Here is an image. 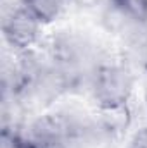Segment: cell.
Here are the masks:
<instances>
[{
  "label": "cell",
  "instance_id": "6da1fadb",
  "mask_svg": "<svg viewBox=\"0 0 147 148\" xmlns=\"http://www.w3.org/2000/svg\"><path fill=\"white\" fill-rule=\"evenodd\" d=\"M132 90H133V81L125 67L107 64L97 69L94 79V93L99 105L128 103Z\"/></svg>",
  "mask_w": 147,
  "mask_h": 148
},
{
  "label": "cell",
  "instance_id": "7a4b0ae2",
  "mask_svg": "<svg viewBox=\"0 0 147 148\" xmlns=\"http://www.w3.org/2000/svg\"><path fill=\"white\" fill-rule=\"evenodd\" d=\"M42 23L33 17L23 5L12 10L3 19V38L17 52H28L40 38Z\"/></svg>",
  "mask_w": 147,
  "mask_h": 148
},
{
  "label": "cell",
  "instance_id": "3957f363",
  "mask_svg": "<svg viewBox=\"0 0 147 148\" xmlns=\"http://www.w3.org/2000/svg\"><path fill=\"white\" fill-rule=\"evenodd\" d=\"M31 134L37 143H49V141H66L73 134L71 122L61 114H47L38 117L31 126Z\"/></svg>",
  "mask_w": 147,
  "mask_h": 148
},
{
  "label": "cell",
  "instance_id": "277c9868",
  "mask_svg": "<svg viewBox=\"0 0 147 148\" xmlns=\"http://www.w3.org/2000/svg\"><path fill=\"white\" fill-rule=\"evenodd\" d=\"M133 121V114L128 103H114V105H99V126L104 133L111 136L125 134Z\"/></svg>",
  "mask_w": 147,
  "mask_h": 148
},
{
  "label": "cell",
  "instance_id": "5b68a950",
  "mask_svg": "<svg viewBox=\"0 0 147 148\" xmlns=\"http://www.w3.org/2000/svg\"><path fill=\"white\" fill-rule=\"evenodd\" d=\"M66 2L68 0H21V5L42 24H49L59 17Z\"/></svg>",
  "mask_w": 147,
  "mask_h": 148
},
{
  "label": "cell",
  "instance_id": "8992f818",
  "mask_svg": "<svg viewBox=\"0 0 147 148\" xmlns=\"http://www.w3.org/2000/svg\"><path fill=\"white\" fill-rule=\"evenodd\" d=\"M111 7L125 19L137 23L147 21V0H109Z\"/></svg>",
  "mask_w": 147,
  "mask_h": 148
},
{
  "label": "cell",
  "instance_id": "52a82bcc",
  "mask_svg": "<svg viewBox=\"0 0 147 148\" xmlns=\"http://www.w3.org/2000/svg\"><path fill=\"white\" fill-rule=\"evenodd\" d=\"M128 148H147V126H142L130 138Z\"/></svg>",
  "mask_w": 147,
  "mask_h": 148
},
{
  "label": "cell",
  "instance_id": "ba28073f",
  "mask_svg": "<svg viewBox=\"0 0 147 148\" xmlns=\"http://www.w3.org/2000/svg\"><path fill=\"white\" fill-rule=\"evenodd\" d=\"M38 148H69L66 141H49V143H37Z\"/></svg>",
  "mask_w": 147,
  "mask_h": 148
},
{
  "label": "cell",
  "instance_id": "9c48e42d",
  "mask_svg": "<svg viewBox=\"0 0 147 148\" xmlns=\"http://www.w3.org/2000/svg\"><path fill=\"white\" fill-rule=\"evenodd\" d=\"M68 2L74 3L76 7H94L99 0H68Z\"/></svg>",
  "mask_w": 147,
  "mask_h": 148
}]
</instances>
